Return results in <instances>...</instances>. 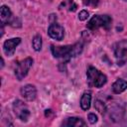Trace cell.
Returning a JSON list of instances; mask_svg holds the SVG:
<instances>
[{"instance_id":"obj_6","label":"cell","mask_w":127,"mask_h":127,"mask_svg":"<svg viewBox=\"0 0 127 127\" xmlns=\"http://www.w3.org/2000/svg\"><path fill=\"white\" fill-rule=\"evenodd\" d=\"M13 110H14L16 116L20 120H22L24 122H26L29 119V117H30V110H29L28 106L22 100L17 99V100L14 101V103H13Z\"/></svg>"},{"instance_id":"obj_5","label":"cell","mask_w":127,"mask_h":127,"mask_svg":"<svg viewBox=\"0 0 127 127\" xmlns=\"http://www.w3.org/2000/svg\"><path fill=\"white\" fill-rule=\"evenodd\" d=\"M33 64V60L31 58H26L25 60L19 62L15 67V75L18 80H22L28 73L30 67Z\"/></svg>"},{"instance_id":"obj_12","label":"cell","mask_w":127,"mask_h":127,"mask_svg":"<svg viewBox=\"0 0 127 127\" xmlns=\"http://www.w3.org/2000/svg\"><path fill=\"white\" fill-rule=\"evenodd\" d=\"M127 88V81L124 79H117L112 84V90L114 93H121Z\"/></svg>"},{"instance_id":"obj_9","label":"cell","mask_w":127,"mask_h":127,"mask_svg":"<svg viewBox=\"0 0 127 127\" xmlns=\"http://www.w3.org/2000/svg\"><path fill=\"white\" fill-rule=\"evenodd\" d=\"M21 39L20 38H13L5 41L3 45V51L7 57H12L14 55V52L16 50V47L20 44Z\"/></svg>"},{"instance_id":"obj_17","label":"cell","mask_w":127,"mask_h":127,"mask_svg":"<svg viewBox=\"0 0 127 127\" xmlns=\"http://www.w3.org/2000/svg\"><path fill=\"white\" fill-rule=\"evenodd\" d=\"M82 3L86 6H90V7H95L98 5L99 0H81Z\"/></svg>"},{"instance_id":"obj_4","label":"cell","mask_w":127,"mask_h":127,"mask_svg":"<svg viewBox=\"0 0 127 127\" xmlns=\"http://www.w3.org/2000/svg\"><path fill=\"white\" fill-rule=\"evenodd\" d=\"M114 55L119 65H123L127 63V40H123L115 44Z\"/></svg>"},{"instance_id":"obj_10","label":"cell","mask_w":127,"mask_h":127,"mask_svg":"<svg viewBox=\"0 0 127 127\" xmlns=\"http://www.w3.org/2000/svg\"><path fill=\"white\" fill-rule=\"evenodd\" d=\"M21 94L22 96L27 99L28 101H32L37 96V89L32 84H27L21 88Z\"/></svg>"},{"instance_id":"obj_3","label":"cell","mask_w":127,"mask_h":127,"mask_svg":"<svg viewBox=\"0 0 127 127\" xmlns=\"http://www.w3.org/2000/svg\"><path fill=\"white\" fill-rule=\"evenodd\" d=\"M111 23L112 19L108 15H94L87 23V28L92 31H95L101 27L108 30L111 27Z\"/></svg>"},{"instance_id":"obj_13","label":"cell","mask_w":127,"mask_h":127,"mask_svg":"<svg viewBox=\"0 0 127 127\" xmlns=\"http://www.w3.org/2000/svg\"><path fill=\"white\" fill-rule=\"evenodd\" d=\"M91 102V94L90 92H84L80 98V106L83 110H87L90 107Z\"/></svg>"},{"instance_id":"obj_20","label":"cell","mask_w":127,"mask_h":127,"mask_svg":"<svg viewBox=\"0 0 127 127\" xmlns=\"http://www.w3.org/2000/svg\"><path fill=\"white\" fill-rule=\"evenodd\" d=\"M125 1H127V0H125Z\"/></svg>"},{"instance_id":"obj_8","label":"cell","mask_w":127,"mask_h":127,"mask_svg":"<svg viewBox=\"0 0 127 127\" xmlns=\"http://www.w3.org/2000/svg\"><path fill=\"white\" fill-rule=\"evenodd\" d=\"M16 21H17V19L13 17L12 12L9 9V7L3 5L1 7V23L4 24V25L5 24H9V25H11L13 27H16V24H15Z\"/></svg>"},{"instance_id":"obj_7","label":"cell","mask_w":127,"mask_h":127,"mask_svg":"<svg viewBox=\"0 0 127 127\" xmlns=\"http://www.w3.org/2000/svg\"><path fill=\"white\" fill-rule=\"evenodd\" d=\"M48 34L51 38L58 40V41H62L64 38V30L60 24L55 22L50 25V27L48 29Z\"/></svg>"},{"instance_id":"obj_16","label":"cell","mask_w":127,"mask_h":127,"mask_svg":"<svg viewBox=\"0 0 127 127\" xmlns=\"http://www.w3.org/2000/svg\"><path fill=\"white\" fill-rule=\"evenodd\" d=\"M94 106H95V108L101 113V114H103V113H105V111H106V108H105V105L101 102V101H99V100H96L95 101V104H94Z\"/></svg>"},{"instance_id":"obj_19","label":"cell","mask_w":127,"mask_h":127,"mask_svg":"<svg viewBox=\"0 0 127 127\" xmlns=\"http://www.w3.org/2000/svg\"><path fill=\"white\" fill-rule=\"evenodd\" d=\"M87 118H88L89 123H91V124H94V123L97 121V116H96L95 114H93V113H89Z\"/></svg>"},{"instance_id":"obj_14","label":"cell","mask_w":127,"mask_h":127,"mask_svg":"<svg viewBox=\"0 0 127 127\" xmlns=\"http://www.w3.org/2000/svg\"><path fill=\"white\" fill-rule=\"evenodd\" d=\"M33 48L35 51H40L42 48V38L40 35H36L33 38Z\"/></svg>"},{"instance_id":"obj_18","label":"cell","mask_w":127,"mask_h":127,"mask_svg":"<svg viewBox=\"0 0 127 127\" xmlns=\"http://www.w3.org/2000/svg\"><path fill=\"white\" fill-rule=\"evenodd\" d=\"M87 18H88V12L85 11V10L80 11V13L78 14V19H79L80 21H84V20H86Z\"/></svg>"},{"instance_id":"obj_15","label":"cell","mask_w":127,"mask_h":127,"mask_svg":"<svg viewBox=\"0 0 127 127\" xmlns=\"http://www.w3.org/2000/svg\"><path fill=\"white\" fill-rule=\"evenodd\" d=\"M62 5H64V7H66L69 11H75L76 8H77L76 4H75L73 1H71V0H67V1H65V2H63Z\"/></svg>"},{"instance_id":"obj_2","label":"cell","mask_w":127,"mask_h":127,"mask_svg":"<svg viewBox=\"0 0 127 127\" xmlns=\"http://www.w3.org/2000/svg\"><path fill=\"white\" fill-rule=\"evenodd\" d=\"M86 75H87V82L90 86L93 87H101L103 86L106 81H107V77L105 74H103L102 72H100L98 69H96L93 66H89L87 68L86 71Z\"/></svg>"},{"instance_id":"obj_11","label":"cell","mask_w":127,"mask_h":127,"mask_svg":"<svg viewBox=\"0 0 127 127\" xmlns=\"http://www.w3.org/2000/svg\"><path fill=\"white\" fill-rule=\"evenodd\" d=\"M63 125L71 126V127H80V126H85V122L78 117H69L63 123Z\"/></svg>"},{"instance_id":"obj_1","label":"cell","mask_w":127,"mask_h":127,"mask_svg":"<svg viewBox=\"0 0 127 127\" xmlns=\"http://www.w3.org/2000/svg\"><path fill=\"white\" fill-rule=\"evenodd\" d=\"M82 44L76 43L74 45L70 46H63V47H56L54 45L51 46V52L55 58L64 59L65 61H68L70 58L76 57L79 55L82 51Z\"/></svg>"}]
</instances>
